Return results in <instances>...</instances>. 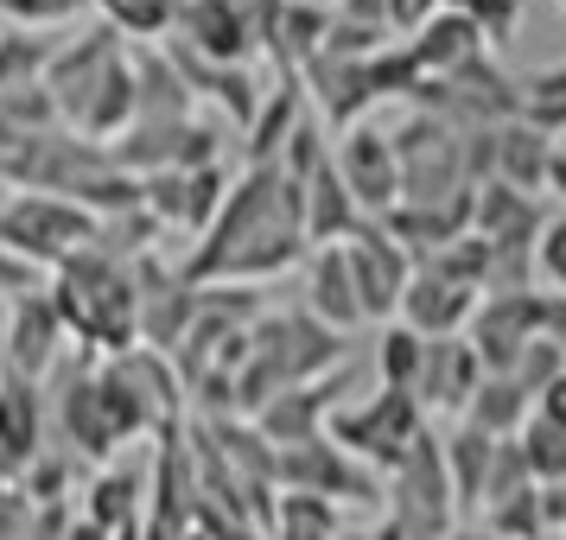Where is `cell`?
Masks as SVG:
<instances>
[{"instance_id":"6da1fadb","label":"cell","mask_w":566,"mask_h":540,"mask_svg":"<svg viewBox=\"0 0 566 540\" xmlns=\"http://www.w3.org/2000/svg\"><path fill=\"white\" fill-rule=\"evenodd\" d=\"M306 255V191L281 166H249L179 267L191 286H261L293 274Z\"/></svg>"},{"instance_id":"7a4b0ae2","label":"cell","mask_w":566,"mask_h":540,"mask_svg":"<svg viewBox=\"0 0 566 540\" xmlns=\"http://www.w3.org/2000/svg\"><path fill=\"white\" fill-rule=\"evenodd\" d=\"M45 89L57 103V121L83 140H115L134 128V45L115 27H83L52 52Z\"/></svg>"},{"instance_id":"3957f363","label":"cell","mask_w":566,"mask_h":540,"mask_svg":"<svg viewBox=\"0 0 566 540\" xmlns=\"http://www.w3.org/2000/svg\"><path fill=\"white\" fill-rule=\"evenodd\" d=\"M344 357H350V337L325 331L300 306L261 311L255 331H249V362L235 369V420H255L281 388L318 382V375L344 369Z\"/></svg>"},{"instance_id":"277c9868","label":"cell","mask_w":566,"mask_h":540,"mask_svg":"<svg viewBox=\"0 0 566 540\" xmlns=\"http://www.w3.org/2000/svg\"><path fill=\"white\" fill-rule=\"evenodd\" d=\"M45 293H52L57 318H64V337H71V343H83L90 357L108 362V357H128V350H140L134 267L108 261L103 248H83V255H71L52 280H45Z\"/></svg>"},{"instance_id":"5b68a950","label":"cell","mask_w":566,"mask_h":540,"mask_svg":"<svg viewBox=\"0 0 566 540\" xmlns=\"http://www.w3.org/2000/svg\"><path fill=\"white\" fill-rule=\"evenodd\" d=\"M382 502H388V528H395L401 540H446L464 521L433 426L413 438V452L382 477Z\"/></svg>"},{"instance_id":"8992f818","label":"cell","mask_w":566,"mask_h":540,"mask_svg":"<svg viewBox=\"0 0 566 540\" xmlns=\"http://www.w3.org/2000/svg\"><path fill=\"white\" fill-rule=\"evenodd\" d=\"M0 242L20 261H32L39 274H57L71 255H83L96 242V216L71 198H45V191H13L0 204Z\"/></svg>"},{"instance_id":"52a82bcc","label":"cell","mask_w":566,"mask_h":540,"mask_svg":"<svg viewBox=\"0 0 566 540\" xmlns=\"http://www.w3.org/2000/svg\"><path fill=\"white\" fill-rule=\"evenodd\" d=\"M395 140V159H401V204H452L464 191V134L452 121H439L427 108H408V121L388 134Z\"/></svg>"},{"instance_id":"ba28073f","label":"cell","mask_w":566,"mask_h":540,"mask_svg":"<svg viewBox=\"0 0 566 540\" xmlns=\"http://www.w3.org/2000/svg\"><path fill=\"white\" fill-rule=\"evenodd\" d=\"M420 433H427L420 401H413V394H395V388H376L369 401L337 407L332 420H325V438H337V445H344L357 464H369L376 477H388L395 464L408 458Z\"/></svg>"},{"instance_id":"9c48e42d","label":"cell","mask_w":566,"mask_h":540,"mask_svg":"<svg viewBox=\"0 0 566 540\" xmlns=\"http://www.w3.org/2000/svg\"><path fill=\"white\" fill-rule=\"evenodd\" d=\"M108 159L128 172V179H154V172H205L223 166V140L205 115H185V121H134L128 134L108 140Z\"/></svg>"},{"instance_id":"30bf717a","label":"cell","mask_w":566,"mask_h":540,"mask_svg":"<svg viewBox=\"0 0 566 540\" xmlns=\"http://www.w3.org/2000/svg\"><path fill=\"white\" fill-rule=\"evenodd\" d=\"M274 477H281V489H300V496H325V502H369V496H382V477L369 470V464H357L337 438L312 433L300 438V445H281V458H274Z\"/></svg>"},{"instance_id":"8fae6325","label":"cell","mask_w":566,"mask_h":540,"mask_svg":"<svg viewBox=\"0 0 566 540\" xmlns=\"http://www.w3.org/2000/svg\"><path fill=\"white\" fill-rule=\"evenodd\" d=\"M344 248V267H350V286H357V306H363V325H395L401 311V293L413 280V255L382 230V223H363Z\"/></svg>"},{"instance_id":"7c38bea8","label":"cell","mask_w":566,"mask_h":540,"mask_svg":"<svg viewBox=\"0 0 566 540\" xmlns=\"http://www.w3.org/2000/svg\"><path fill=\"white\" fill-rule=\"evenodd\" d=\"M332 166L344 191L357 198V210L369 223H382L388 210L401 204V159H395V140H388L376 121H357L332 140Z\"/></svg>"},{"instance_id":"4fadbf2b","label":"cell","mask_w":566,"mask_h":540,"mask_svg":"<svg viewBox=\"0 0 566 540\" xmlns=\"http://www.w3.org/2000/svg\"><path fill=\"white\" fill-rule=\"evenodd\" d=\"M541 318H547V293L528 286V293H484L471 325H464V343L478 350L484 375H510L515 357L541 337Z\"/></svg>"},{"instance_id":"5bb4252c","label":"cell","mask_w":566,"mask_h":540,"mask_svg":"<svg viewBox=\"0 0 566 540\" xmlns=\"http://www.w3.org/2000/svg\"><path fill=\"white\" fill-rule=\"evenodd\" d=\"M230 184L235 179L223 166H205V172H154V179H140V210L159 223V235L172 230L185 242H198L210 230V216L223 210Z\"/></svg>"},{"instance_id":"9a60e30c","label":"cell","mask_w":566,"mask_h":540,"mask_svg":"<svg viewBox=\"0 0 566 540\" xmlns=\"http://www.w3.org/2000/svg\"><path fill=\"white\" fill-rule=\"evenodd\" d=\"M64 357H71V343H64V318H57L52 293L13 299L7 325H0V369L20 382H45Z\"/></svg>"},{"instance_id":"2e32d148","label":"cell","mask_w":566,"mask_h":540,"mask_svg":"<svg viewBox=\"0 0 566 540\" xmlns=\"http://www.w3.org/2000/svg\"><path fill=\"white\" fill-rule=\"evenodd\" d=\"M478 286L452 280V274H439V267H427V261H413V280L408 293H401V325H408L413 337H464V325H471V311H478Z\"/></svg>"},{"instance_id":"e0dca14e","label":"cell","mask_w":566,"mask_h":540,"mask_svg":"<svg viewBox=\"0 0 566 540\" xmlns=\"http://www.w3.org/2000/svg\"><path fill=\"white\" fill-rule=\"evenodd\" d=\"M166 39L185 45V52L210 57V64H255V39H249V27H242L235 0H179Z\"/></svg>"},{"instance_id":"ac0fdd59","label":"cell","mask_w":566,"mask_h":540,"mask_svg":"<svg viewBox=\"0 0 566 540\" xmlns=\"http://www.w3.org/2000/svg\"><path fill=\"white\" fill-rule=\"evenodd\" d=\"M350 382V369H332V375H318V382H300V388H281L268 407L249 420L274 452L281 445H300V438H312V433H325V420L337 413V388Z\"/></svg>"},{"instance_id":"d6986e66","label":"cell","mask_w":566,"mask_h":540,"mask_svg":"<svg viewBox=\"0 0 566 540\" xmlns=\"http://www.w3.org/2000/svg\"><path fill=\"white\" fill-rule=\"evenodd\" d=\"M484 382V362L464 337H427V362H420V382H413V401L420 413H452L459 420L464 401Z\"/></svg>"},{"instance_id":"ffe728a7","label":"cell","mask_w":566,"mask_h":540,"mask_svg":"<svg viewBox=\"0 0 566 540\" xmlns=\"http://www.w3.org/2000/svg\"><path fill=\"white\" fill-rule=\"evenodd\" d=\"M300 311L318 318L325 331L350 337L363 325V306H357V286H350V267H344V248H312L300 261Z\"/></svg>"},{"instance_id":"44dd1931","label":"cell","mask_w":566,"mask_h":540,"mask_svg":"<svg viewBox=\"0 0 566 540\" xmlns=\"http://www.w3.org/2000/svg\"><path fill=\"white\" fill-rule=\"evenodd\" d=\"M408 52H413V64H420V83H427V77H452V71H464L471 57L496 52V45L478 32V20H464L459 7H439L433 20L408 39Z\"/></svg>"},{"instance_id":"7402d4cb","label":"cell","mask_w":566,"mask_h":540,"mask_svg":"<svg viewBox=\"0 0 566 540\" xmlns=\"http://www.w3.org/2000/svg\"><path fill=\"white\" fill-rule=\"evenodd\" d=\"M300 191H306V242L312 248H337V242H350V235L369 223V216L357 210V198L344 191V179H337L332 153L300 179Z\"/></svg>"},{"instance_id":"603a6c76","label":"cell","mask_w":566,"mask_h":540,"mask_svg":"<svg viewBox=\"0 0 566 540\" xmlns=\"http://www.w3.org/2000/svg\"><path fill=\"white\" fill-rule=\"evenodd\" d=\"M45 420H52V401H45V382H20V375H0V464L20 470L32 464L45 445Z\"/></svg>"},{"instance_id":"cb8c5ba5","label":"cell","mask_w":566,"mask_h":540,"mask_svg":"<svg viewBox=\"0 0 566 540\" xmlns=\"http://www.w3.org/2000/svg\"><path fill=\"white\" fill-rule=\"evenodd\" d=\"M185 115H198V103L166 45H134V121H185Z\"/></svg>"},{"instance_id":"d4e9b609","label":"cell","mask_w":566,"mask_h":540,"mask_svg":"<svg viewBox=\"0 0 566 540\" xmlns=\"http://www.w3.org/2000/svg\"><path fill=\"white\" fill-rule=\"evenodd\" d=\"M554 147H560V140L541 134L535 121H503V128H496V172H490V179L541 198V191H547V159H554Z\"/></svg>"},{"instance_id":"484cf974","label":"cell","mask_w":566,"mask_h":540,"mask_svg":"<svg viewBox=\"0 0 566 540\" xmlns=\"http://www.w3.org/2000/svg\"><path fill=\"white\" fill-rule=\"evenodd\" d=\"M140 515H147V477L134 464H96L90 484H83V521L115 534V528H128Z\"/></svg>"},{"instance_id":"4316f807","label":"cell","mask_w":566,"mask_h":540,"mask_svg":"<svg viewBox=\"0 0 566 540\" xmlns=\"http://www.w3.org/2000/svg\"><path fill=\"white\" fill-rule=\"evenodd\" d=\"M496 445H503V438L478 433V426H464V420H452V426L439 433V452H446V477H452L459 515H471L478 502H484V484H490V458H496Z\"/></svg>"},{"instance_id":"83f0119b","label":"cell","mask_w":566,"mask_h":540,"mask_svg":"<svg viewBox=\"0 0 566 540\" xmlns=\"http://www.w3.org/2000/svg\"><path fill=\"white\" fill-rule=\"evenodd\" d=\"M528 413H535V401H528V388L515 382V375H484L459 420L478 426V433H490V438H515L528 426Z\"/></svg>"},{"instance_id":"f1b7e54d","label":"cell","mask_w":566,"mask_h":540,"mask_svg":"<svg viewBox=\"0 0 566 540\" xmlns=\"http://www.w3.org/2000/svg\"><path fill=\"white\" fill-rule=\"evenodd\" d=\"M268 540H337L344 534V509L325 502V496H300V489H281L274 509H268Z\"/></svg>"},{"instance_id":"f546056e","label":"cell","mask_w":566,"mask_h":540,"mask_svg":"<svg viewBox=\"0 0 566 540\" xmlns=\"http://www.w3.org/2000/svg\"><path fill=\"white\" fill-rule=\"evenodd\" d=\"M52 52H57L52 32H27V27L0 32V96H7V89H32V83H45Z\"/></svg>"},{"instance_id":"4dcf8cb0","label":"cell","mask_w":566,"mask_h":540,"mask_svg":"<svg viewBox=\"0 0 566 540\" xmlns=\"http://www.w3.org/2000/svg\"><path fill=\"white\" fill-rule=\"evenodd\" d=\"M420 362H427V337H413L401 318H395V325H382V337H376V375H382V388L413 394V382H420Z\"/></svg>"},{"instance_id":"1f68e13d","label":"cell","mask_w":566,"mask_h":540,"mask_svg":"<svg viewBox=\"0 0 566 540\" xmlns=\"http://www.w3.org/2000/svg\"><path fill=\"white\" fill-rule=\"evenodd\" d=\"M522 121H535L541 134H566V64H541L522 77Z\"/></svg>"},{"instance_id":"d6a6232c","label":"cell","mask_w":566,"mask_h":540,"mask_svg":"<svg viewBox=\"0 0 566 540\" xmlns=\"http://www.w3.org/2000/svg\"><path fill=\"white\" fill-rule=\"evenodd\" d=\"M515 452H522V464H528V477H535L541 489L566 484V433L554 426V420L528 413V426L515 433Z\"/></svg>"},{"instance_id":"836d02e7","label":"cell","mask_w":566,"mask_h":540,"mask_svg":"<svg viewBox=\"0 0 566 540\" xmlns=\"http://www.w3.org/2000/svg\"><path fill=\"white\" fill-rule=\"evenodd\" d=\"M90 7H103V27H115L122 39H140V45L166 39L172 13H179V0H90Z\"/></svg>"},{"instance_id":"e575fe53","label":"cell","mask_w":566,"mask_h":540,"mask_svg":"<svg viewBox=\"0 0 566 540\" xmlns=\"http://www.w3.org/2000/svg\"><path fill=\"white\" fill-rule=\"evenodd\" d=\"M484 534L496 540H554L547 534V515H541V484L515 489L510 502H496V509H484V521H478Z\"/></svg>"},{"instance_id":"d590c367","label":"cell","mask_w":566,"mask_h":540,"mask_svg":"<svg viewBox=\"0 0 566 540\" xmlns=\"http://www.w3.org/2000/svg\"><path fill=\"white\" fill-rule=\"evenodd\" d=\"M0 13L27 32H52V27H71L77 13H90V0H0Z\"/></svg>"},{"instance_id":"8d00e7d4","label":"cell","mask_w":566,"mask_h":540,"mask_svg":"<svg viewBox=\"0 0 566 540\" xmlns=\"http://www.w3.org/2000/svg\"><path fill=\"white\" fill-rule=\"evenodd\" d=\"M535 280L566 299V210L547 216V230H541V242H535Z\"/></svg>"},{"instance_id":"74e56055","label":"cell","mask_w":566,"mask_h":540,"mask_svg":"<svg viewBox=\"0 0 566 540\" xmlns=\"http://www.w3.org/2000/svg\"><path fill=\"white\" fill-rule=\"evenodd\" d=\"M566 369V357L560 350H554V343H547V337H535V343H528V350H522V357H515V382L528 388V401H541V394H547V388H554V375H560Z\"/></svg>"},{"instance_id":"f35d334b","label":"cell","mask_w":566,"mask_h":540,"mask_svg":"<svg viewBox=\"0 0 566 540\" xmlns=\"http://www.w3.org/2000/svg\"><path fill=\"white\" fill-rule=\"evenodd\" d=\"M446 7H459L464 20H478V32L490 45H503L515 32V20H522V0H446Z\"/></svg>"},{"instance_id":"ab89813d","label":"cell","mask_w":566,"mask_h":540,"mask_svg":"<svg viewBox=\"0 0 566 540\" xmlns=\"http://www.w3.org/2000/svg\"><path fill=\"white\" fill-rule=\"evenodd\" d=\"M45 280H52V274H39L32 261H20L7 242H0V299H7V306H13V299H32V293H45Z\"/></svg>"},{"instance_id":"60d3db41","label":"cell","mask_w":566,"mask_h":540,"mask_svg":"<svg viewBox=\"0 0 566 540\" xmlns=\"http://www.w3.org/2000/svg\"><path fill=\"white\" fill-rule=\"evenodd\" d=\"M439 7H446V0H388V32H408V39H413Z\"/></svg>"},{"instance_id":"b9f144b4","label":"cell","mask_w":566,"mask_h":540,"mask_svg":"<svg viewBox=\"0 0 566 540\" xmlns=\"http://www.w3.org/2000/svg\"><path fill=\"white\" fill-rule=\"evenodd\" d=\"M541 337H547V343H554V350L566 357V299H560V293H547V318H541Z\"/></svg>"},{"instance_id":"7bdbcfd3","label":"cell","mask_w":566,"mask_h":540,"mask_svg":"<svg viewBox=\"0 0 566 540\" xmlns=\"http://www.w3.org/2000/svg\"><path fill=\"white\" fill-rule=\"evenodd\" d=\"M535 413H541V420H554V426L566 433V369L554 375V388H547V394L535 401Z\"/></svg>"},{"instance_id":"ee69618b","label":"cell","mask_w":566,"mask_h":540,"mask_svg":"<svg viewBox=\"0 0 566 540\" xmlns=\"http://www.w3.org/2000/svg\"><path fill=\"white\" fill-rule=\"evenodd\" d=\"M547 191L560 198V210H566V140L554 147V159H547Z\"/></svg>"},{"instance_id":"f6af8a7d","label":"cell","mask_w":566,"mask_h":540,"mask_svg":"<svg viewBox=\"0 0 566 540\" xmlns=\"http://www.w3.org/2000/svg\"><path fill=\"white\" fill-rule=\"evenodd\" d=\"M446 540H496V534H484L478 521H459V528H452V534H446Z\"/></svg>"},{"instance_id":"bcb514c9","label":"cell","mask_w":566,"mask_h":540,"mask_svg":"<svg viewBox=\"0 0 566 540\" xmlns=\"http://www.w3.org/2000/svg\"><path fill=\"white\" fill-rule=\"evenodd\" d=\"M337 540H382V528H350V521H344V534Z\"/></svg>"},{"instance_id":"7dc6e473","label":"cell","mask_w":566,"mask_h":540,"mask_svg":"<svg viewBox=\"0 0 566 540\" xmlns=\"http://www.w3.org/2000/svg\"><path fill=\"white\" fill-rule=\"evenodd\" d=\"M179 540H210V528H198V521H191V528H179Z\"/></svg>"},{"instance_id":"c3c4849f","label":"cell","mask_w":566,"mask_h":540,"mask_svg":"<svg viewBox=\"0 0 566 540\" xmlns=\"http://www.w3.org/2000/svg\"><path fill=\"white\" fill-rule=\"evenodd\" d=\"M560 540H566V534H560Z\"/></svg>"}]
</instances>
